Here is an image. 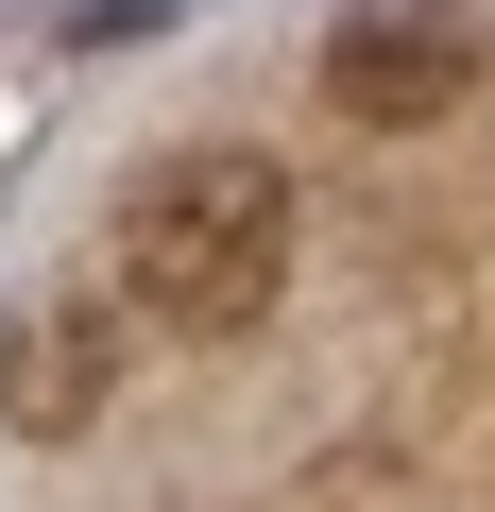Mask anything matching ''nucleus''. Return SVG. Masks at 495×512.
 <instances>
[{
  "mask_svg": "<svg viewBox=\"0 0 495 512\" xmlns=\"http://www.w3.org/2000/svg\"><path fill=\"white\" fill-rule=\"evenodd\" d=\"M120 291L188 342H239L274 291H291V171L239 154V137H171L120 205Z\"/></svg>",
  "mask_w": 495,
  "mask_h": 512,
  "instance_id": "obj_1",
  "label": "nucleus"
},
{
  "mask_svg": "<svg viewBox=\"0 0 495 512\" xmlns=\"http://www.w3.org/2000/svg\"><path fill=\"white\" fill-rule=\"evenodd\" d=\"M478 18H461V0H359V18L325 35V103L342 120H376V137H410V120H444L461 86H478Z\"/></svg>",
  "mask_w": 495,
  "mask_h": 512,
  "instance_id": "obj_2",
  "label": "nucleus"
},
{
  "mask_svg": "<svg viewBox=\"0 0 495 512\" xmlns=\"http://www.w3.org/2000/svg\"><path fill=\"white\" fill-rule=\"evenodd\" d=\"M103 393H120V325H103V291H35L18 325H0V427L69 444V427H103Z\"/></svg>",
  "mask_w": 495,
  "mask_h": 512,
  "instance_id": "obj_3",
  "label": "nucleus"
}]
</instances>
